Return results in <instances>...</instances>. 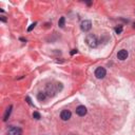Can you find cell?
<instances>
[{"label":"cell","instance_id":"16","mask_svg":"<svg viewBox=\"0 0 135 135\" xmlns=\"http://www.w3.org/2000/svg\"><path fill=\"white\" fill-rule=\"evenodd\" d=\"M1 20H2L3 22H5V21H6V18H5V16H1Z\"/></svg>","mask_w":135,"mask_h":135},{"label":"cell","instance_id":"1","mask_svg":"<svg viewBox=\"0 0 135 135\" xmlns=\"http://www.w3.org/2000/svg\"><path fill=\"white\" fill-rule=\"evenodd\" d=\"M60 90H62V84L60 82H57L56 84L49 83L45 88V93H46L47 96H55L56 93Z\"/></svg>","mask_w":135,"mask_h":135},{"label":"cell","instance_id":"14","mask_svg":"<svg viewBox=\"0 0 135 135\" xmlns=\"http://www.w3.org/2000/svg\"><path fill=\"white\" fill-rule=\"evenodd\" d=\"M35 26H36V23H33V24H31V27L28 29V32H31L32 30H33V29L35 28Z\"/></svg>","mask_w":135,"mask_h":135},{"label":"cell","instance_id":"12","mask_svg":"<svg viewBox=\"0 0 135 135\" xmlns=\"http://www.w3.org/2000/svg\"><path fill=\"white\" fill-rule=\"evenodd\" d=\"M33 117L35 118V119H40V114H39L38 112H34L33 113Z\"/></svg>","mask_w":135,"mask_h":135},{"label":"cell","instance_id":"5","mask_svg":"<svg viewBox=\"0 0 135 135\" xmlns=\"http://www.w3.org/2000/svg\"><path fill=\"white\" fill-rule=\"evenodd\" d=\"M81 30L83 32H89L92 29V22L90 20H84L81 22V26H80Z\"/></svg>","mask_w":135,"mask_h":135},{"label":"cell","instance_id":"13","mask_svg":"<svg viewBox=\"0 0 135 135\" xmlns=\"http://www.w3.org/2000/svg\"><path fill=\"white\" fill-rule=\"evenodd\" d=\"M115 32H116V33H117V34H120V33H121V32H122V27L120 26V27H118V28H116V29H115Z\"/></svg>","mask_w":135,"mask_h":135},{"label":"cell","instance_id":"11","mask_svg":"<svg viewBox=\"0 0 135 135\" xmlns=\"http://www.w3.org/2000/svg\"><path fill=\"white\" fill-rule=\"evenodd\" d=\"M65 23H66V18L65 17H61L59 19V21H58V26L60 28H63V27H65Z\"/></svg>","mask_w":135,"mask_h":135},{"label":"cell","instance_id":"9","mask_svg":"<svg viewBox=\"0 0 135 135\" xmlns=\"http://www.w3.org/2000/svg\"><path fill=\"white\" fill-rule=\"evenodd\" d=\"M12 109H13V106H10L9 108L6 109L5 114H4V116H3V120H4V121H6L7 119H9V117H10V115H11V113H12Z\"/></svg>","mask_w":135,"mask_h":135},{"label":"cell","instance_id":"10","mask_svg":"<svg viewBox=\"0 0 135 135\" xmlns=\"http://www.w3.org/2000/svg\"><path fill=\"white\" fill-rule=\"evenodd\" d=\"M46 93L45 92H39L38 94H37V98H38V100L39 101H42V100H44L45 98H46Z\"/></svg>","mask_w":135,"mask_h":135},{"label":"cell","instance_id":"3","mask_svg":"<svg viewBox=\"0 0 135 135\" xmlns=\"http://www.w3.org/2000/svg\"><path fill=\"white\" fill-rule=\"evenodd\" d=\"M5 135H22V130L19 127H12L6 131Z\"/></svg>","mask_w":135,"mask_h":135},{"label":"cell","instance_id":"6","mask_svg":"<svg viewBox=\"0 0 135 135\" xmlns=\"http://www.w3.org/2000/svg\"><path fill=\"white\" fill-rule=\"evenodd\" d=\"M71 116H72V113H71L70 110H63L60 113V118L62 120H69Z\"/></svg>","mask_w":135,"mask_h":135},{"label":"cell","instance_id":"15","mask_svg":"<svg viewBox=\"0 0 135 135\" xmlns=\"http://www.w3.org/2000/svg\"><path fill=\"white\" fill-rule=\"evenodd\" d=\"M26 100L28 101V104H29V105H31V106L33 105V104H32V101H31V99H30V97H29V96H28V97H26Z\"/></svg>","mask_w":135,"mask_h":135},{"label":"cell","instance_id":"17","mask_svg":"<svg viewBox=\"0 0 135 135\" xmlns=\"http://www.w3.org/2000/svg\"><path fill=\"white\" fill-rule=\"evenodd\" d=\"M75 53H77V50H72V52H71V55H74Z\"/></svg>","mask_w":135,"mask_h":135},{"label":"cell","instance_id":"18","mask_svg":"<svg viewBox=\"0 0 135 135\" xmlns=\"http://www.w3.org/2000/svg\"><path fill=\"white\" fill-rule=\"evenodd\" d=\"M134 28H135V23H134Z\"/></svg>","mask_w":135,"mask_h":135},{"label":"cell","instance_id":"7","mask_svg":"<svg viewBox=\"0 0 135 135\" xmlns=\"http://www.w3.org/2000/svg\"><path fill=\"white\" fill-rule=\"evenodd\" d=\"M128 55H129L128 51L125 50V49H122L120 51H118V53H117V58L119 59V60H126L127 58H128Z\"/></svg>","mask_w":135,"mask_h":135},{"label":"cell","instance_id":"8","mask_svg":"<svg viewBox=\"0 0 135 135\" xmlns=\"http://www.w3.org/2000/svg\"><path fill=\"white\" fill-rule=\"evenodd\" d=\"M87 112H88V110H87V108L84 106H79L76 108V114L78 116H84L87 114Z\"/></svg>","mask_w":135,"mask_h":135},{"label":"cell","instance_id":"4","mask_svg":"<svg viewBox=\"0 0 135 135\" xmlns=\"http://www.w3.org/2000/svg\"><path fill=\"white\" fill-rule=\"evenodd\" d=\"M107 74V71L105 68H102V67H99L97 68L96 70H95V76H96L98 79H102Z\"/></svg>","mask_w":135,"mask_h":135},{"label":"cell","instance_id":"2","mask_svg":"<svg viewBox=\"0 0 135 135\" xmlns=\"http://www.w3.org/2000/svg\"><path fill=\"white\" fill-rule=\"evenodd\" d=\"M85 43L88 44L90 47H96L97 44H98V41H97L96 36L93 35V34L87 35V37H85Z\"/></svg>","mask_w":135,"mask_h":135}]
</instances>
